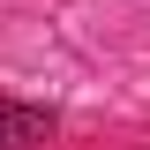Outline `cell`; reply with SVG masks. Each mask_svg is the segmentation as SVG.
Listing matches in <instances>:
<instances>
[{
    "label": "cell",
    "mask_w": 150,
    "mask_h": 150,
    "mask_svg": "<svg viewBox=\"0 0 150 150\" xmlns=\"http://www.w3.org/2000/svg\"><path fill=\"white\" fill-rule=\"evenodd\" d=\"M45 128H53V112H38V105H0V150L45 143Z\"/></svg>",
    "instance_id": "obj_1"
}]
</instances>
